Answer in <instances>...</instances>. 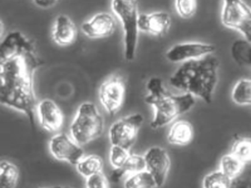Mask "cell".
Wrapping results in <instances>:
<instances>
[{
  "label": "cell",
  "instance_id": "6da1fadb",
  "mask_svg": "<svg viewBox=\"0 0 251 188\" xmlns=\"http://www.w3.org/2000/svg\"><path fill=\"white\" fill-rule=\"evenodd\" d=\"M31 40L20 31L10 32L0 46V101L35 124L37 99L34 74L42 66Z\"/></svg>",
  "mask_w": 251,
  "mask_h": 188
},
{
  "label": "cell",
  "instance_id": "7a4b0ae2",
  "mask_svg": "<svg viewBox=\"0 0 251 188\" xmlns=\"http://www.w3.org/2000/svg\"><path fill=\"white\" fill-rule=\"evenodd\" d=\"M219 67L220 61L213 54L185 62L172 75L170 84L173 88L211 104L218 82Z\"/></svg>",
  "mask_w": 251,
  "mask_h": 188
},
{
  "label": "cell",
  "instance_id": "3957f363",
  "mask_svg": "<svg viewBox=\"0 0 251 188\" xmlns=\"http://www.w3.org/2000/svg\"><path fill=\"white\" fill-rule=\"evenodd\" d=\"M147 90L148 94L145 101L154 110L153 118L151 122L152 129H159L173 123L195 104V96L186 93L179 95L172 94L166 89L162 79L156 76L149 79Z\"/></svg>",
  "mask_w": 251,
  "mask_h": 188
},
{
  "label": "cell",
  "instance_id": "277c9868",
  "mask_svg": "<svg viewBox=\"0 0 251 188\" xmlns=\"http://www.w3.org/2000/svg\"><path fill=\"white\" fill-rule=\"evenodd\" d=\"M105 128L104 119L96 104L82 103L70 125V135L80 145H86L100 138Z\"/></svg>",
  "mask_w": 251,
  "mask_h": 188
},
{
  "label": "cell",
  "instance_id": "5b68a950",
  "mask_svg": "<svg viewBox=\"0 0 251 188\" xmlns=\"http://www.w3.org/2000/svg\"><path fill=\"white\" fill-rule=\"evenodd\" d=\"M111 9L123 25L125 57L131 61L136 56L139 38V4L137 0H112Z\"/></svg>",
  "mask_w": 251,
  "mask_h": 188
},
{
  "label": "cell",
  "instance_id": "8992f818",
  "mask_svg": "<svg viewBox=\"0 0 251 188\" xmlns=\"http://www.w3.org/2000/svg\"><path fill=\"white\" fill-rule=\"evenodd\" d=\"M221 22L251 43V8L244 0H223Z\"/></svg>",
  "mask_w": 251,
  "mask_h": 188
},
{
  "label": "cell",
  "instance_id": "52a82bcc",
  "mask_svg": "<svg viewBox=\"0 0 251 188\" xmlns=\"http://www.w3.org/2000/svg\"><path fill=\"white\" fill-rule=\"evenodd\" d=\"M143 122L144 117L140 113L129 115L116 120L108 131L111 145L130 150L136 142Z\"/></svg>",
  "mask_w": 251,
  "mask_h": 188
},
{
  "label": "cell",
  "instance_id": "ba28073f",
  "mask_svg": "<svg viewBox=\"0 0 251 188\" xmlns=\"http://www.w3.org/2000/svg\"><path fill=\"white\" fill-rule=\"evenodd\" d=\"M126 85L124 78L114 74L107 78L99 88L100 102L111 116L117 114L124 104Z\"/></svg>",
  "mask_w": 251,
  "mask_h": 188
},
{
  "label": "cell",
  "instance_id": "9c48e42d",
  "mask_svg": "<svg viewBox=\"0 0 251 188\" xmlns=\"http://www.w3.org/2000/svg\"><path fill=\"white\" fill-rule=\"evenodd\" d=\"M49 151L58 161L76 164L84 157L82 145L77 143L71 135L61 132L52 137L49 142Z\"/></svg>",
  "mask_w": 251,
  "mask_h": 188
},
{
  "label": "cell",
  "instance_id": "30bf717a",
  "mask_svg": "<svg viewBox=\"0 0 251 188\" xmlns=\"http://www.w3.org/2000/svg\"><path fill=\"white\" fill-rule=\"evenodd\" d=\"M216 48L213 44L198 41L180 43L172 47L166 53L169 61L183 63L213 54Z\"/></svg>",
  "mask_w": 251,
  "mask_h": 188
},
{
  "label": "cell",
  "instance_id": "8fae6325",
  "mask_svg": "<svg viewBox=\"0 0 251 188\" xmlns=\"http://www.w3.org/2000/svg\"><path fill=\"white\" fill-rule=\"evenodd\" d=\"M146 170L152 174L157 187L161 188L165 183L171 167V160L167 150L161 146H152L144 154Z\"/></svg>",
  "mask_w": 251,
  "mask_h": 188
},
{
  "label": "cell",
  "instance_id": "7c38bea8",
  "mask_svg": "<svg viewBox=\"0 0 251 188\" xmlns=\"http://www.w3.org/2000/svg\"><path fill=\"white\" fill-rule=\"evenodd\" d=\"M36 114L42 129L51 133L59 132L64 124V113L58 104L50 98H45L38 103Z\"/></svg>",
  "mask_w": 251,
  "mask_h": 188
},
{
  "label": "cell",
  "instance_id": "4fadbf2b",
  "mask_svg": "<svg viewBox=\"0 0 251 188\" xmlns=\"http://www.w3.org/2000/svg\"><path fill=\"white\" fill-rule=\"evenodd\" d=\"M117 22L114 16L107 12H100L83 22L81 30L88 38L98 39L111 36L115 32Z\"/></svg>",
  "mask_w": 251,
  "mask_h": 188
},
{
  "label": "cell",
  "instance_id": "5bb4252c",
  "mask_svg": "<svg viewBox=\"0 0 251 188\" xmlns=\"http://www.w3.org/2000/svg\"><path fill=\"white\" fill-rule=\"evenodd\" d=\"M171 16L165 11L140 13L138 22L139 32L154 36L165 35L171 26Z\"/></svg>",
  "mask_w": 251,
  "mask_h": 188
},
{
  "label": "cell",
  "instance_id": "9a60e30c",
  "mask_svg": "<svg viewBox=\"0 0 251 188\" xmlns=\"http://www.w3.org/2000/svg\"><path fill=\"white\" fill-rule=\"evenodd\" d=\"M77 29L68 16H57L52 26V38L55 44L61 47H68L75 42Z\"/></svg>",
  "mask_w": 251,
  "mask_h": 188
},
{
  "label": "cell",
  "instance_id": "2e32d148",
  "mask_svg": "<svg viewBox=\"0 0 251 188\" xmlns=\"http://www.w3.org/2000/svg\"><path fill=\"white\" fill-rule=\"evenodd\" d=\"M194 135V127L190 122L186 120H175L167 133V141L171 145L186 146L192 142Z\"/></svg>",
  "mask_w": 251,
  "mask_h": 188
},
{
  "label": "cell",
  "instance_id": "e0dca14e",
  "mask_svg": "<svg viewBox=\"0 0 251 188\" xmlns=\"http://www.w3.org/2000/svg\"><path fill=\"white\" fill-rule=\"evenodd\" d=\"M144 170H146V163L144 155L131 153L127 162L121 168L113 169L111 179L114 183H117L120 182L124 176H128L132 173Z\"/></svg>",
  "mask_w": 251,
  "mask_h": 188
},
{
  "label": "cell",
  "instance_id": "ac0fdd59",
  "mask_svg": "<svg viewBox=\"0 0 251 188\" xmlns=\"http://www.w3.org/2000/svg\"><path fill=\"white\" fill-rule=\"evenodd\" d=\"M77 171L85 179L103 172L104 161L98 154L84 156L76 164Z\"/></svg>",
  "mask_w": 251,
  "mask_h": 188
},
{
  "label": "cell",
  "instance_id": "d6986e66",
  "mask_svg": "<svg viewBox=\"0 0 251 188\" xmlns=\"http://www.w3.org/2000/svg\"><path fill=\"white\" fill-rule=\"evenodd\" d=\"M20 179V169L17 164L6 160L0 163V188H16Z\"/></svg>",
  "mask_w": 251,
  "mask_h": 188
},
{
  "label": "cell",
  "instance_id": "ffe728a7",
  "mask_svg": "<svg viewBox=\"0 0 251 188\" xmlns=\"http://www.w3.org/2000/svg\"><path fill=\"white\" fill-rule=\"evenodd\" d=\"M231 99L239 106H251V79L242 78L231 91Z\"/></svg>",
  "mask_w": 251,
  "mask_h": 188
},
{
  "label": "cell",
  "instance_id": "44dd1931",
  "mask_svg": "<svg viewBox=\"0 0 251 188\" xmlns=\"http://www.w3.org/2000/svg\"><path fill=\"white\" fill-rule=\"evenodd\" d=\"M245 164L239 159L229 153L222 157L220 162V170L232 181L239 179L245 169Z\"/></svg>",
  "mask_w": 251,
  "mask_h": 188
},
{
  "label": "cell",
  "instance_id": "7402d4cb",
  "mask_svg": "<svg viewBox=\"0 0 251 188\" xmlns=\"http://www.w3.org/2000/svg\"><path fill=\"white\" fill-rule=\"evenodd\" d=\"M123 187L124 188H158L155 179L148 170L127 176Z\"/></svg>",
  "mask_w": 251,
  "mask_h": 188
},
{
  "label": "cell",
  "instance_id": "603a6c76",
  "mask_svg": "<svg viewBox=\"0 0 251 188\" xmlns=\"http://www.w3.org/2000/svg\"><path fill=\"white\" fill-rule=\"evenodd\" d=\"M232 58L239 66L251 68V43L246 40H236L230 48Z\"/></svg>",
  "mask_w": 251,
  "mask_h": 188
},
{
  "label": "cell",
  "instance_id": "cb8c5ba5",
  "mask_svg": "<svg viewBox=\"0 0 251 188\" xmlns=\"http://www.w3.org/2000/svg\"><path fill=\"white\" fill-rule=\"evenodd\" d=\"M243 164L251 163V138L242 137L235 140L231 146L230 152Z\"/></svg>",
  "mask_w": 251,
  "mask_h": 188
},
{
  "label": "cell",
  "instance_id": "d4e9b609",
  "mask_svg": "<svg viewBox=\"0 0 251 188\" xmlns=\"http://www.w3.org/2000/svg\"><path fill=\"white\" fill-rule=\"evenodd\" d=\"M233 181L220 169L205 175L202 179V188H231Z\"/></svg>",
  "mask_w": 251,
  "mask_h": 188
},
{
  "label": "cell",
  "instance_id": "484cf974",
  "mask_svg": "<svg viewBox=\"0 0 251 188\" xmlns=\"http://www.w3.org/2000/svg\"><path fill=\"white\" fill-rule=\"evenodd\" d=\"M130 150L119 145H111L109 153V162L113 169H120L130 157Z\"/></svg>",
  "mask_w": 251,
  "mask_h": 188
},
{
  "label": "cell",
  "instance_id": "4316f807",
  "mask_svg": "<svg viewBox=\"0 0 251 188\" xmlns=\"http://www.w3.org/2000/svg\"><path fill=\"white\" fill-rule=\"evenodd\" d=\"M198 0H175V8L182 19L193 17L198 10Z\"/></svg>",
  "mask_w": 251,
  "mask_h": 188
},
{
  "label": "cell",
  "instance_id": "83f0119b",
  "mask_svg": "<svg viewBox=\"0 0 251 188\" xmlns=\"http://www.w3.org/2000/svg\"><path fill=\"white\" fill-rule=\"evenodd\" d=\"M86 188H111L109 179L101 172L86 179Z\"/></svg>",
  "mask_w": 251,
  "mask_h": 188
},
{
  "label": "cell",
  "instance_id": "f1b7e54d",
  "mask_svg": "<svg viewBox=\"0 0 251 188\" xmlns=\"http://www.w3.org/2000/svg\"><path fill=\"white\" fill-rule=\"evenodd\" d=\"M58 0H33V2L42 8H50L56 4Z\"/></svg>",
  "mask_w": 251,
  "mask_h": 188
},
{
  "label": "cell",
  "instance_id": "f546056e",
  "mask_svg": "<svg viewBox=\"0 0 251 188\" xmlns=\"http://www.w3.org/2000/svg\"><path fill=\"white\" fill-rule=\"evenodd\" d=\"M231 188H251V184L248 181L237 179L233 181Z\"/></svg>",
  "mask_w": 251,
  "mask_h": 188
},
{
  "label": "cell",
  "instance_id": "4dcf8cb0",
  "mask_svg": "<svg viewBox=\"0 0 251 188\" xmlns=\"http://www.w3.org/2000/svg\"><path fill=\"white\" fill-rule=\"evenodd\" d=\"M73 188L67 186H52V187H45V188Z\"/></svg>",
  "mask_w": 251,
  "mask_h": 188
}]
</instances>
